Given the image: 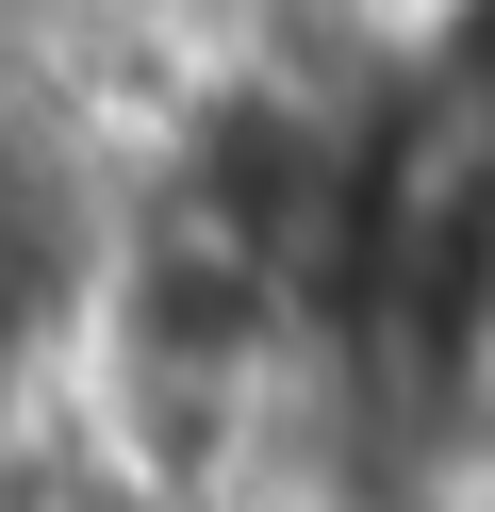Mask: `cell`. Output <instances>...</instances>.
I'll use <instances>...</instances> for the list:
<instances>
[{
  "label": "cell",
  "mask_w": 495,
  "mask_h": 512,
  "mask_svg": "<svg viewBox=\"0 0 495 512\" xmlns=\"http://www.w3.org/2000/svg\"><path fill=\"white\" fill-rule=\"evenodd\" d=\"M66 265H83V232H66V182L33 166L17 133H0V347H17L33 314L66 298Z\"/></svg>",
  "instance_id": "1"
}]
</instances>
